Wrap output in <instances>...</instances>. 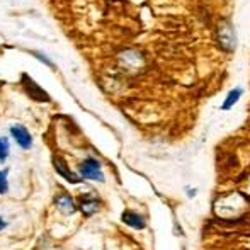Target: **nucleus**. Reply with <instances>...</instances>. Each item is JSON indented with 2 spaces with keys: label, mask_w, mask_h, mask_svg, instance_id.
I'll list each match as a JSON object with an SVG mask.
<instances>
[{
  "label": "nucleus",
  "mask_w": 250,
  "mask_h": 250,
  "mask_svg": "<svg viewBox=\"0 0 250 250\" xmlns=\"http://www.w3.org/2000/svg\"><path fill=\"white\" fill-rule=\"evenodd\" d=\"M79 175L82 179H87V181L104 182V174H102L101 162L92 157L85 158V160L79 165Z\"/></svg>",
  "instance_id": "nucleus-1"
},
{
  "label": "nucleus",
  "mask_w": 250,
  "mask_h": 250,
  "mask_svg": "<svg viewBox=\"0 0 250 250\" xmlns=\"http://www.w3.org/2000/svg\"><path fill=\"white\" fill-rule=\"evenodd\" d=\"M21 82H22V87L24 90H26V94L31 97L33 101L36 102H50L51 97L48 96V92L43 89V87H40L36 82H34L33 79H31L27 73H22V77H21Z\"/></svg>",
  "instance_id": "nucleus-2"
},
{
  "label": "nucleus",
  "mask_w": 250,
  "mask_h": 250,
  "mask_svg": "<svg viewBox=\"0 0 250 250\" xmlns=\"http://www.w3.org/2000/svg\"><path fill=\"white\" fill-rule=\"evenodd\" d=\"M53 167H55L56 174L62 175V177L65 179L66 182H70V184H79V182L82 181V177H80L79 174H75L73 170H70V167L65 162V158L60 157V155H55V157H53Z\"/></svg>",
  "instance_id": "nucleus-3"
},
{
  "label": "nucleus",
  "mask_w": 250,
  "mask_h": 250,
  "mask_svg": "<svg viewBox=\"0 0 250 250\" xmlns=\"http://www.w3.org/2000/svg\"><path fill=\"white\" fill-rule=\"evenodd\" d=\"M10 135L16 140V143L21 146L22 150H29L33 146V136H31L29 129L22 125H14L10 126Z\"/></svg>",
  "instance_id": "nucleus-4"
},
{
  "label": "nucleus",
  "mask_w": 250,
  "mask_h": 250,
  "mask_svg": "<svg viewBox=\"0 0 250 250\" xmlns=\"http://www.w3.org/2000/svg\"><path fill=\"white\" fill-rule=\"evenodd\" d=\"M55 204L63 214H73L77 211V204L73 198L66 192H60V194L55 196Z\"/></svg>",
  "instance_id": "nucleus-5"
},
{
  "label": "nucleus",
  "mask_w": 250,
  "mask_h": 250,
  "mask_svg": "<svg viewBox=\"0 0 250 250\" xmlns=\"http://www.w3.org/2000/svg\"><path fill=\"white\" fill-rule=\"evenodd\" d=\"M218 38H220V43L225 50H233L235 46V34L233 29H231L230 24H221L220 31H218Z\"/></svg>",
  "instance_id": "nucleus-6"
},
{
  "label": "nucleus",
  "mask_w": 250,
  "mask_h": 250,
  "mask_svg": "<svg viewBox=\"0 0 250 250\" xmlns=\"http://www.w3.org/2000/svg\"><path fill=\"white\" fill-rule=\"evenodd\" d=\"M80 211H82L85 216H92L97 209H99V199L96 196H90V194H83L80 196Z\"/></svg>",
  "instance_id": "nucleus-7"
},
{
  "label": "nucleus",
  "mask_w": 250,
  "mask_h": 250,
  "mask_svg": "<svg viewBox=\"0 0 250 250\" xmlns=\"http://www.w3.org/2000/svg\"><path fill=\"white\" fill-rule=\"evenodd\" d=\"M121 220L125 221V225H128V227H131V228H136V230H143V228H145V220H143L138 213H135V211H125Z\"/></svg>",
  "instance_id": "nucleus-8"
},
{
  "label": "nucleus",
  "mask_w": 250,
  "mask_h": 250,
  "mask_svg": "<svg viewBox=\"0 0 250 250\" xmlns=\"http://www.w3.org/2000/svg\"><path fill=\"white\" fill-rule=\"evenodd\" d=\"M240 96H242V89H233L227 96V99H225L223 105H221V109H223V111H227V109H231L235 104H237V101L240 99Z\"/></svg>",
  "instance_id": "nucleus-9"
},
{
  "label": "nucleus",
  "mask_w": 250,
  "mask_h": 250,
  "mask_svg": "<svg viewBox=\"0 0 250 250\" xmlns=\"http://www.w3.org/2000/svg\"><path fill=\"white\" fill-rule=\"evenodd\" d=\"M9 151H10L9 140H7L5 136H0V162L7 160V157H9Z\"/></svg>",
  "instance_id": "nucleus-10"
},
{
  "label": "nucleus",
  "mask_w": 250,
  "mask_h": 250,
  "mask_svg": "<svg viewBox=\"0 0 250 250\" xmlns=\"http://www.w3.org/2000/svg\"><path fill=\"white\" fill-rule=\"evenodd\" d=\"M7 177H9V168L0 170V194H5L9 191V181H7Z\"/></svg>",
  "instance_id": "nucleus-11"
},
{
  "label": "nucleus",
  "mask_w": 250,
  "mask_h": 250,
  "mask_svg": "<svg viewBox=\"0 0 250 250\" xmlns=\"http://www.w3.org/2000/svg\"><path fill=\"white\" fill-rule=\"evenodd\" d=\"M33 56H36L38 60H40V62H43V63H46L48 66H50V68H55V66H53V62L50 58H48V56H44V55H41V53H38V51H33Z\"/></svg>",
  "instance_id": "nucleus-12"
},
{
  "label": "nucleus",
  "mask_w": 250,
  "mask_h": 250,
  "mask_svg": "<svg viewBox=\"0 0 250 250\" xmlns=\"http://www.w3.org/2000/svg\"><path fill=\"white\" fill-rule=\"evenodd\" d=\"M3 228H5V221L0 218V230H3Z\"/></svg>",
  "instance_id": "nucleus-13"
}]
</instances>
